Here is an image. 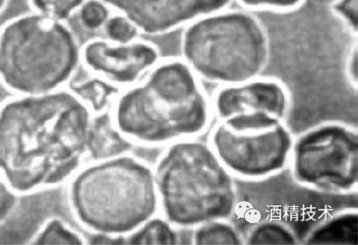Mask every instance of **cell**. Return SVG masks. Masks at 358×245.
Listing matches in <instances>:
<instances>
[{
	"instance_id": "277c9868",
	"label": "cell",
	"mask_w": 358,
	"mask_h": 245,
	"mask_svg": "<svg viewBox=\"0 0 358 245\" xmlns=\"http://www.w3.org/2000/svg\"><path fill=\"white\" fill-rule=\"evenodd\" d=\"M152 169L159 211L173 225L195 228L234 212V177L208 143L195 138L172 142Z\"/></svg>"
},
{
	"instance_id": "7a4b0ae2",
	"label": "cell",
	"mask_w": 358,
	"mask_h": 245,
	"mask_svg": "<svg viewBox=\"0 0 358 245\" xmlns=\"http://www.w3.org/2000/svg\"><path fill=\"white\" fill-rule=\"evenodd\" d=\"M116 96L110 117L131 144L156 147L195 138L209 127L211 98L185 61L157 62Z\"/></svg>"
},
{
	"instance_id": "30bf717a",
	"label": "cell",
	"mask_w": 358,
	"mask_h": 245,
	"mask_svg": "<svg viewBox=\"0 0 358 245\" xmlns=\"http://www.w3.org/2000/svg\"><path fill=\"white\" fill-rule=\"evenodd\" d=\"M80 61L98 78L114 87L133 84L157 61V50L147 42L126 43L94 40L80 51Z\"/></svg>"
},
{
	"instance_id": "d4e9b609",
	"label": "cell",
	"mask_w": 358,
	"mask_h": 245,
	"mask_svg": "<svg viewBox=\"0 0 358 245\" xmlns=\"http://www.w3.org/2000/svg\"><path fill=\"white\" fill-rule=\"evenodd\" d=\"M344 72L348 82L352 88L357 87V40L348 51L344 64Z\"/></svg>"
},
{
	"instance_id": "603a6c76",
	"label": "cell",
	"mask_w": 358,
	"mask_h": 245,
	"mask_svg": "<svg viewBox=\"0 0 358 245\" xmlns=\"http://www.w3.org/2000/svg\"><path fill=\"white\" fill-rule=\"evenodd\" d=\"M79 10L80 21L88 28L99 27L108 17L105 5L94 1L84 2Z\"/></svg>"
},
{
	"instance_id": "ffe728a7",
	"label": "cell",
	"mask_w": 358,
	"mask_h": 245,
	"mask_svg": "<svg viewBox=\"0 0 358 245\" xmlns=\"http://www.w3.org/2000/svg\"><path fill=\"white\" fill-rule=\"evenodd\" d=\"M330 9L346 30L357 37L358 31V0H334Z\"/></svg>"
},
{
	"instance_id": "52a82bcc",
	"label": "cell",
	"mask_w": 358,
	"mask_h": 245,
	"mask_svg": "<svg viewBox=\"0 0 358 245\" xmlns=\"http://www.w3.org/2000/svg\"><path fill=\"white\" fill-rule=\"evenodd\" d=\"M288 165L293 179L303 187L338 193L357 191V129L336 121L308 128L294 138Z\"/></svg>"
},
{
	"instance_id": "5bb4252c",
	"label": "cell",
	"mask_w": 358,
	"mask_h": 245,
	"mask_svg": "<svg viewBox=\"0 0 358 245\" xmlns=\"http://www.w3.org/2000/svg\"><path fill=\"white\" fill-rule=\"evenodd\" d=\"M192 243L197 245H241L245 244V239L227 219H216L195 227Z\"/></svg>"
},
{
	"instance_id": "7402d4cb",
	"label": "cell",
	"mask_w": 358,
	"mask_h": 245,
	"mask_svg": "<svg viewBox=\"0 0 358 245\" xmlns=\"http://www.w3.org/2000/svg\"><path fill=\"white\" fill-rule=\"evenodd\" d=\"M106 31L113 42L126 43L133 40L137 29L127 17L118 14L108 20Z\"/></svg>"
},
{
	"instance_id": "44dd1931",
	"label": "cell",
	"mask_w": 358,
	"mask_h": 245,
	"mask_svg": "<svg viewBox=\"0 0 358 245\" xmlns=\"http://www.w3.org/2000/svg\"><path fill=\"white\" fill-rule=\"evenodd\" d=\"M247 10L289 13L299 8L306 0H236Z\"/></svg>"
},
{
	"instance_id": "6da1fadb",
	"label": "cell",
	"mask_w": 358,
	"mask_h": 245,
	"mask_svg": "<svg viewBox=\"0 0 358 245\" xmlns=\"http://www.w3.org/2000/svg\"><path fill=\"white\" fill-rule=\"evenodd\" d=\"M92 113L65 87L0 103V175L17 195L69 181L88 155Z\"/></svg>"
},
{
	"instance_id": "9a60e30c",
	"label": "cell",
	"mask_w": 358,
	"mask_h": 245,
	"mask_svg": "<svg viewBox=\"0 0 358 245\" xmlns=\"http://www.w3.org/2000/svg\"><path fill=\"white\" fill-rule=\"evenodd\" d=\"M173 225L155 216L129 235L130 244H176L178 235Z\"/></svg>"
},
{
	"instance_id": "8fae6325",
	"label": "cell",
	"mask_w": 358,
	"mask_h": 245,
	"mask_svg": "<svg viewBox=\"0 0 358 245\" xmlns=\"http://www.w3.org/2000/svg\"><path fill=\"white\" fill-rule=\"evenodd\" d=\"M137 29L161 33L225 9L231 0H103Z\"/></svg>"
},
{
	"instance_id": "2e32d148",
	"label": "cell",
	"mask_w": 358,
	"mask_h": 245,
	"mask_svg": "<svg viewBox=\"0 0 358 245\" xmlns=\"http://www.w3.org/2000/svg\"><path fill=\"white\" fill-rule=\"evenodd\" d=\"M298 243L294 232L287 225L274 221L261 222L249 232L245 244L292 245Z\"/></svg>"
},
{
	"instance_id": "484cf974",
	"label": "cell",
	"mask_w": 358,
	"mask_h": 245,
	"mask_svg": "<svg viewBox=\"0 0 358 245\" xmlns=\"http://www.w3.org/2000/svg\"><path fill=\"white\" fill-rule=\"evenodd\" d=\"M8 0H0V15L5 10Z\"/></svg>"
},
{
	"instance_id": "d6986e66",
	"label": "cell",
	"mask_w": 358,
	"mask_h": 245,
	"mask_svg": "<svg viewBox=\"0 0 358 245\" xmlns=\"http://www.w3.org/2000/svg\"><path fill=\"white\" fill-rule=\"evenodd\" d=\"M84 0H28L31 11L66 22L80 9Z\"/></svg>"
},
{
	"instance_id": "4fadbf2b",
	"label": "cell",
	"mask_w": 358,
	"mask_h": 245,
	"mask_svg": "<svg viewBox=\"0 0 358 245\" xmlns=\"http://www.w3.org/2000/svg\"><path fill=\"white\" fill-rule=\"evenodd\" d=\"M131 144L115 128L110 117L101 115L93 119L87 145L88 155L93 161L126 154Z\"/></svg>"
},
{
	"instance_id": "3957f363",
	"label": "cell",
	"mask_w": 358,
	"mask_h": 245,
	"mask_svg": "<svg viewBox=\"0 0 358 245\" xmlns=\"http://www.w3.org/2000/svg\"><path fill=\"white\" fill-rule=\"evenodd\" d=\"M76 221L94 233L129 235L159 211L153 169L127 153L82 166L69 179Z\"/></svg>"
},
{
	"instance_id": "9c48e42d",
	"label": "cell",
	"mask_w": 358,
	"mask_h": 245,
	"mask_svg": "<svg viewBox=\"0 0 358 245\" xmlns=\"http://www.w3.org/2000/svg\"><path fill=\"white\" fill-rule=\"evenodd\" d=\"M218 120L236 116H269L285 121L291 106L289 92L280 80L262 75L219 86L211 98Z\"/></svg>"
},
{
	"instance_id": "8992f818",
	"label": "cell",
	"mask_w": 358,
	"mask_h": 245,
	"mask_svg": "<svg viewBox=\"0 0 358 245\" xmlns=\"http://www.w3.org/2000/svg\"><path fill=\"white\" fill-rule=\"evenodd\" d=\"M185 61L201 79L220 86L262 75L270 56L268 34L247 10L223 9L187 25Z\"/></svg>"
},
{
	"instance_id": "5b68a950",
	"label": "cell",
	"mask_w": 358,
	"mask_h": 245,
	"mask_svg": "<svg viewBox=\"0 0 358 245\" xmlns=\"http://www.w3.org/2000/svg\"><path fill=\"white\" fill-rule=\"evenodd\" d=\"M80 51L66 22L31 10L16 15L0 26V84L13 95L64 88Z\"/></svg>"
},
{
	"instance_id": "7c38bea8",
	"label": "cell",
	"mask_w": 358,
	"mask_h": 245,
	"mask_svg": "<svg viewBox=\"0 0 358 245\" xmlns=\"http://www.w3.org/2000/svg\"><path fill=\"white\" fill-rule=\"evenodd\" d=\"M358 211L346 209L318 223L306 236L307 244L357 245Z\"/></svg>"
},
{
	"instance_id": "ac0fdd59",
	"label": "cell",
	"mask_w": 358,
	"mask_h": 245,
	"mask_svg": "<svg viewBox=\"0 0 358 245\" xmlns=\"http://www.w3.org/2000/svg\"><path fill=\"white\" fill-rule=\"evenodd\" d=\"M37 244H84L83 237L59 219L53 218L40 230L34 239Z\"/></svg>"
},
{
	"instance_id": "cb8c5ba5",
	"label": "cell",
	"mask_w": 358,
	"mask_h": 245,
	"mask_svg": "<svg viewBox=\"0 0 358 245\" xmlns=\"http://www.w3.org/2000/svg\"><path fill=\"white\" fill-rule=\"evenodd\" d=\"M17 195L0 175V223L4 221L14 209Z\"/></svg>"
},
{
	"instance_id": "e0dca14e",
	"label": "cell",
	"mask_w": 358,
	"mask_h": 245,
	"mask_svg": "<svg viewBox=\"0 0 358 245\" xmlns=\"http://www.w3.org/2000/svg\"><path fill=\"white\" fill-rule=\"evenodd\" d=\"M100 81L73 84L70 89L91 109L93 113L103 112L110 96L116 92L115 87L99 79Z\"/></svg>"
},
{
	"instance_id": "ba28073f",
	"label": "cell",
	"mask_w": 358,
	"mask_h": 245,
	"mask_svg": "<svg viewBox=\"0 0 358 245\" xmlns=\"http://www.w3.org/2000/svg\"><path fill=\"white\" fill-rule=\"evenodd\" d=\"M294 138L285 121L218 120L208 144L234 177L257 181L278 174L288 165Z\"/></svg>"
}]
</instances>
